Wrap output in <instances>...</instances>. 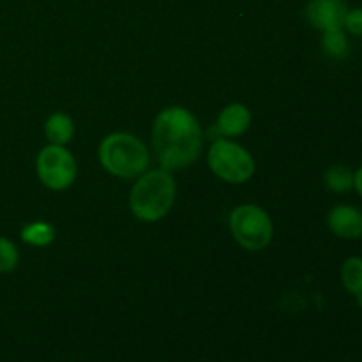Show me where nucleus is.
I'll return each mask as SVG.
<instances>
[{
	"instance_id": "f257e3e1",
	"label": "nucleus",
	"mask_w": 362,
	"mask_h": 362,
	"mask_svg": "<svg viewBox=\"0 0 362 362\" xmlns=\"http://www.w3.org/2000/svg\"><path fill=\"white\" fill-rule=\"evenodd\" d=\"M204 147L197 117L184 106L161 110L152 124V148L161 168L173 172L193 165Z\"/></svg>"
},
{
	"instance_id": "f03ea898",
	"label": "nucleus",
	"mask_w": 362,
	"mask_h": 362,
	"mask_svg": "<svg viewBox=\"0 0 362 362\" xmlns=\"http://www.w3.org/2000/svg\"><path fill=\"white\" fill-rule=\"evenodd\" d=\"M177 184L165 168L147 170L138 177L129 193V207L136 219L156 223L165 218L175 202Z\"/></svg>"
},
{
	"instance_id": "7ed1b4c3",
	"label": "nucleus",
	"mask_w": 362,
	"mask_h": 362,
	"mask_svg": "<svg viewBox=\"0 0 362 362\" xmlns=\"http://www.w3.org/2000/svg\"><path fill=\"white\" fill-rule=\"evenodd\" d=\"M99 161L119 179H138L151 166V152L134 134L112 133L99 145Z\"/></svg>"
},
{
	"instance_id": "20e7f679",
	"label": "nucleus",
	"mask_w": 362,
	"mask_h": 362,
	"mask_svg": "<svg viewBox=\"0 0 362 362\" xmlns=\"http://www.w3.org/2000/svg\"><path fill=\"white\" fill-rule=\"evenodd\" d=\"M230 232L240 247L260 251L271 244L274 226L265 209L253 204L239 205L230 214Z\"/></svg>"
},
{
	"instance_id": "39448f33",
	"label": "nucleus",
	"mask_w": 362,
	"mask_h": 362,
	"mask_svg": "<svg viewBox=\"0 0 362 362\" xmlns=\"http://www.w3.org/2000/svg\"><path fill=\"white\" fill-rule=\"evenodd\" d=\"M209 168L228 184H244L253 177L255 159L243 145L219 138L209 148Z\"/></svg>"
},
{
	"instance_id": "423d86ee",
	"label": "nucleus",
	"mask_w": 362,
	"mask_h": 362,
	"mask_svg": "<svg viewBox=\"0 0 362 362\" xmlns=\"http://www.w3.org/2000/svg\"><path fill=\"white\" fill-rule=\"evenodd\" d=\"M37 177L48 189L64 191L73 186L78 175L74 156L64 145H46L35 159Z\"/></svg>"
},
{
	"instance_id": "0eeeda50",
	"label": "nucleus",
	"mask_w": 362,
	"mask_h": 362,
	"mask_svg": "<svg viewBox=\"0 0 362 362\" xmlns=\"http://www.w3.org/2000/svg\"><path fill=\"white\" fill-rule=\"evenodd\" d=\"M349 9L346 0H310L306 6V20L320 32L336 30L343 28Z\"/></svg>"
},
{
	"instance_id": "6e6552de",
	"label": "nucleus",
	"mask_w": 362,
	"mask_h": 362,
	"mask_svg": "<svg viewBox=\"0 0 362 362\" xmlns=\"http://www.w3.org/2000/svg\"><path fill=\"white\" fill-rule=\"evenodd\" d=\"M327 226L336 237L345 240H357L362 237L361 211L354 205L339 204L329 211Z\"/></svg>"
},
{
	"instance_id": "1a4fd4ad",
	"label": "nucleus",
	"mask_w": 362,
	"mask_h": 362,
	"mask_svg": "<svg viewBox=\"0 0 362 362\" xmlns=\"http://www.w3.org/2000/svg\"><path fill=\"white\" fill-rule=\"evenodd\" d=\"M251 124V112L243 103H232L219 112L216 127L226 138L240 136L247 131Z\"/></svg>"
},
{
	"instance_id": "9d476101",
	"label": "nucleus",
	"mask_w": 362,
	"mask_h": 362,
	"mask_svg": "<svg viewBox=\"0 0 362 362\" xmlns=\"http://www.w3.org/2000/svg\"><path fill=\"white\" fill-rule=\"evenodd\" d=\"M45 134L49 144L66 147L74 136V122L67 113L57 112L48 117L45 124Z\"/></svg>"
},
{
	"instance_id": "9b49d317",
	"label": "nucleus",
	"mask_w": 362,
	"mask_h": 362,
	"mask_svg": "<svg viewBox=\"0 0 362 362\" xmlns=\"http://www.w3.org/2000/svg\"><path fill=\"white\" fill-rule=\"evenodd\" d=\"M20 237L28 246L46 247L55 240V228L46 221H34L21 228Z\"/></svg>"
},
{
	"instance_id": "f8f14e48",
	"label": "nucleus",
	"mask_w": 362,
	"mask_h": 362,
	"mask_svg": "<svg viewBox=\"0 0 362 362\" xmlns=\"http://www.w3.org/2000/svg\"><path fill=\"white\" fill-rule=\"evenodd\" d=\"M341 285L350 296L362 293V257H350L341 264L339 271Z\"/></svg>"
},
{
	"instance_id": "ddd939ff",
	"label": "nucleus",
	"mask_w": 362,
	"mask_h": 362,
	"mask_svg": "<svg viewBox=\"0 0 362 362\" xmlns=\"http://www.w3.org/2000/svg\"><path fill=\"white\" fill-rule=\"evenodd\" d=\"M324 182L332 193H349L354 189V170L345 165H334L324 173Z\"/></svg>"
},
{
	"instance_id": "4468645a",
	"label": "nucleus",
	"mask_w": 362,
	"mask_h": 362,
	"mask_svg": "<svg viewBox=\"0 0 362 362\" xmlns=\"http://www.w3.org/2000/svg\"><path fill=\"white\" fill-rule=\"evenodd\" d=\"M322 34H324L322 35V48H324V52L327 53L331 59L341 60L345 59V57H349L350 42L343 28L322 32Z\"/></svg>"
},
{
	"instance_id": "2eb2a0df",
	"label": "nucleus",
	"mask_w": 362,
	"mask_h": 362,
	"mask_svg": "<svg viewBox=\"0 0 362 362\" xmlns=\"http://www.w3.org/2000/svg\"><path fill=\"white\" fill-rule=\"evenodd\" d=\"M20 262V253L13 240L7 237H0V274L14 271Z\"/></svg>"
},
{
	"instance_id": "dca6fc26",
	"label": "nucleus",
	"mask_w": 362,
	"mask_h": 362,
	"mask_svg": "<svg viewBox=\"0 0 362 362\" xmlns=\"http://www.w3.org/2000/svg\"><path fill=\"white\" fill-rule=\"evenodd\" d=\"M343 30L349 32L350 35H356V37H362V7L349 9L345 23H343Z\"/></svg>"
},
{
	"instance_id": "f3484780",
	"label": "nucleus",
	"mask_w": 362,
	"mask_h": 362,
	"mask_svg": "<svg viewBox=\"0 0 362 362\" xmlns=\"http://www.w3.org/2000/svg\"><path fill=\"white\" fill-rule=\"evenodd\" d=\"M354 189H356L357 194L362 198V166H359L357 172H354Z\"/></svg>"
},
{
	"instance_id": "a211bd4d",
	"label": "nucleus",
	"mask_w": 362,
	"mask_h": 362,
	"mask_svg": "<svg viewBox=\"0 0 362 362\" xmlns=\"http://www.w3.org/2000/svg\"><path fill=\"white\" fill-rule=\"evenodd\" d=\"M356 300H357V304H359V306L362 308V293H359V296H356Z\"/></svg>"
},
{
	"instance_id": "6ab92c4d",
	"label": "nucleus",
	"mask_w": 362,
	"mask_h": 362,
	"mask_svg": "<svg viewBox=\"0 0 362 362\" xmlns=\"http://www.w3.org/2000/svg\"><path fill=\"white\" fill-rule=\"evenodd\" d=\"M361 218H362V209H361Z\"/></svg>"
}]
</instances>
